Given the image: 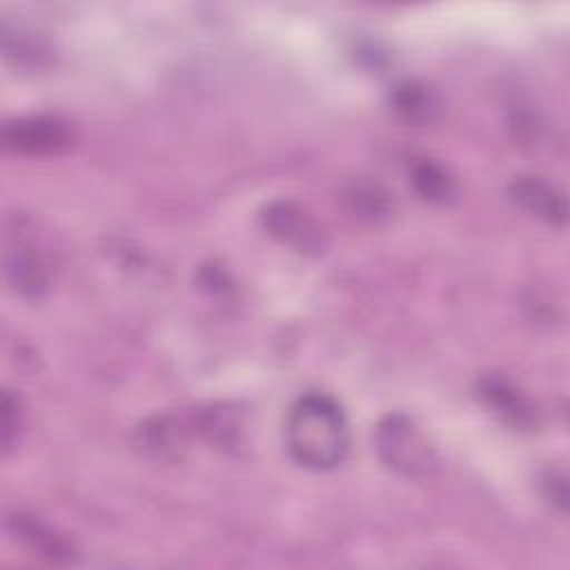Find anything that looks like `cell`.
Listing matches in <instances>:
<instances>
[{"label":"cell","mask_w":570,"mask_h":570,"mask_svg":"<svg viewBox=\"0 0 570 570\" xmlns=\"http://www.w3.org/2000/svg\"><path fill=\"white\" fill-rule=\"evenodd\" d=\"M352 432L343 407L327 394H303L285 419V445L289 456L316 472L334 470L350 452Z\"/></svg>","instance_id":"obj_1"},{"label":"cell","mask_w":570,"mask_h":570,"mask_svg":"<svg viewBox=\"0 0 570 570\" xmlns=\"http://www.w3.org/2000/svg\"><path fill=\"white\" fill-rule=\"evenodd\" d=\"M374 448L381 461L403 476L425 474L434 463L432 448L405 414H390L379 423Z\"/></svg>","instance_id":"obj_2"},{"label":"cell","mask_w":570,"mask_h":570,"mask_svg":"<svg viewBox=\"0 0 570 570\" xmlns=\"http://www.w3.org/2000/svg\"><path fill=\"white\" fill-rule=\"evenodd\" d=\"M2 142L20 156H58L71 147L73 129L60 116H22L4 122Z\"/></svg>","instance_id":"obj_3"},{"label":"cell","mask_w":570,"mask_h":570,"mask_svg":"<svg viewBox=\"0 0 570 570\" xmlns=\"http://www.w3.org/2000/svg\"><path fill=\"white\" fill-rule=\"evenodd\" d=\"M263 227L283 245L318 256L327 247V236L318 220L296 200L276 198L267 203L261 212Z\"/></svg>","instance_id":"obj_4"},{"label":"cell","mask_w":570,"mask_h":570,"mask_svg":"<svg viewBox=\"0 0 570 570\" xmlns=\"http://www.w3.org/2000/svg\"><path fill=\"white\" fill-rule=\"evenodd\" d=\"M7 278L11 287L24 296H40L51 283V263L47 254L24 236L22 229L11 236L7 247Z\"/></svg>","instance_id":"obj_5"},{"label":"cell","mask_w":570,"mask_h":570,"mask_svg":"<svg viewBox=\"0 0 570 570\" xmlns=\"http://www.w3.org/2000/svg\"><path fill=\"white\" fill-rule=\"evenodd\" d=\"M512 203H517L521 209L528 214L550 223V225H566L568 218V207H566V196L559 191L554 185L546 183L543 178L537 176H519L510 183L508 189Z\"/></svg>","instance_id":"obj_6"},{"label":"cell","mask_w":570,"mask_h":570,"mask_svg":"<svg viewBox=\"0 0 570 570\" xmlns=\"http://www.w3.org/2000/svg\"><path fill=\"white\" fill-rule=\"evenodd\" d=\"M7 530L16 543H22L27 550L49 561H65L73 554L71 543L62 534H56L47 523L31 514H11L7 519Z\"/></svg>","instance_id":"obj_7"},{"label":"cell","mask_w":570,"mask_h":570,"mask_svg":"<svg viewBox=\"0 0 570 570\" xmlns=\"http://www.w3.org/2000/svg\"><path fill=\"white\" fill-rule=\"evenodd\" d=\"M479 392H481V399L501 416L505 419L508 423L512 425H519V428H525L534 421V412H532V405L528 403V399L514 390L508 381L503 379H497V376H488L481 381L479 385Z\"/></svg>","instance_id":"obj_8"},{"label":"cell","mask_w":570,"mask_h":570,"mask_svg":"<svg viewBox=\"0 0 570 570\" xmlns=\"http://www.w3.org/2000/svg\"><path fill=\"white\" fill-rule=\"evenodd\" d=\"M392 107L407 122L423 125L436 116L441 105H439L436 94L428 85L416 82V80H405L394 87Z\"/></svg>","instance_id":"obj_9"},{"label":"cell","mask_w":570,"mask_h":570,"mask_svg":"<svg viewBox=\"0 0 570 570\" xmlns=\"http://www.w3.org/2000/svg\"><path fill=\"white\" fill-rule=\"evenodd\" d=\"M412 185L416 194L434 205H445L454 198V178L434 160H421L412 167Z\"/></svg>","instance_id":"obj_10"},{"label":"cell","mask_w":570,"mask_h":570,"mask_svg":"<svg viewBox=\"0 0 570 570\" xmlns=\"http://www.w3.org/2000/svg\"><path fill=\"white\" fill-rule=\"evenodd\" d=\"M2 51L4 58L18 67H38L49 56V47L38 33L24 29L11 31L7 24H2Z\"/></svg>","instance_id":"obj_11"},{"label":"cell","mask_w":570,"mask_h":570,"mask_svg":"<svg viewBox=\"0 0 570 570\" xmlns=\"http://www.w3.org/2000/svg\"><path fill=\"white\" fill-rule=\"evenodd\" d=\"M350 207L370 220L383 218L390 214V194L372 183H354L347 191Z\"/></svg>","instance_id":"obj_12"},{"label":"cell","mask_w":570,"mask_h":570,"mask_svg":"<svg viewBox=\"0 0 570 570\" xmlns=\"http://www.w3.org/2000/svg\"><path fill=\"white\" fill-rule=\"evenodd\" d=\"M24 425V412L20 405V399L11 394V390H4L2 394V452L4 456L11 454V450L20 441V432Z\"/></svg>","instance_id":"obj_13"},{"label":"cell","mask_w":570,"mask_h":570,"mask_svg":"<svg viewBox=\"0 0 570 570\" xmlns=\"http://www.w3.org/2000/svg\"><path fill=\"white\" fill-rule=\"evenodd\" d=\"M543 485H546V494L548 499H552L554 503H559L561 510H566V499H568V488H566V479L563 474H559L557 470H550L543 476Z\"/></svg>","instance_id":"obj_14"}]
</instances>
